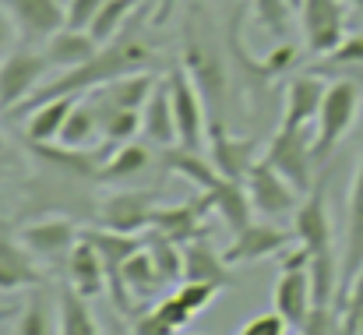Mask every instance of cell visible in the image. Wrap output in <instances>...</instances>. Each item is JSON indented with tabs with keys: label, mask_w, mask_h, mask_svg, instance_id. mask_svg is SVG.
<instances>
[{
	"label": "cell",
	"mask_w": 363,
	"mask_h": 335,
	"mask_svg": "<svg viewBox=\"0 0 363 335\" xmlns=\"http://www.w3.org/2000/svg\"><path fill=\"white\" fill-rule=\"evenodd\" d=\"M141 21H145V14H134V18L123 25V32L117 39H110L106 46H99L85 64H78V67H71V71H60L53 82L39 85L25 103H18V106L11 110V116H28L35 106H43V103H50V99L85 96V92H96V89L117 82L123 75L152 71V67L159 64V57H155L152 43L141 39Z\"/></svg>",
	"instance_id": "1"
},
{
	"label": "cell",
	"mask_w": 363,
	"mask_h": 335,
	"mask_svg": "<svg viewBox=\"0 0 363 335\" xmlns=\"http://www.w3.org/2000/svg\"><path fill=\"white\" fill-rule=\"evenodd\" d=\"M339 78L328 82L325 103L314 123V166H325L332 159V152L339 148V141L350 134V127L360 116L363 103V67H346L335 71Z\"/></svg>",
	"instance_id": "2"
},
{
	"label": "cell",
	"mask_w": 363,
	"mask_h": 335,
	"mask_svg": "<svg viewBox=\"0 0 363 335\" xmlns=\"http://www.w3.org/2000/svg\"><path fill=\"white\" fill-rule=\"evenodd\" d=\"M264 163H272L300 194H307L314 187V127H286L279 123V131L272 134L268 148H264Z\"/></svg>",
	"instance_id": "3"
},
{
	"label": "cell",
	"mask_w": 363,
	"mask_h": 335,
	"mask_svg": "<svg viewBox=\"0 0 363 335\" xmlns=\"http://www.w3.org/2000/svg\"><path fill=\"white\" fill-rule=\"evenodd\" d=\"M243 187H247L254 212H261L264 219H293L300 209V198H296L300 191L264 159L250 166V173L243 177Z\"/></svg>",
	"instance_id": "4"
},
{
	"label": "cell",
	"mask_w": 363,
	"mask_h": 335,
	"mask_svg": "<svg viewBox=\"0 0 363 335\" xmlns=\"http://www.w3.org/2000/svg\"><path fill=\"white\" fill-rule=\"evenodd\" d=\"M191 75V82L198 85L208 116H223V96H226V67L219 60V53L194 35V28H187V43H184V60H180Z\"/></svg>",
	"instance_id": "5"
},
{
	"label": "cell",
	"mask_w": 363,
	"mask_h": 335,
	"mask_svg": "<svg viewBox=\"0 0 363 335\" xmlns=\"http://www.w3.org/2000/svg\"><path fill=\"white\" fill-rule=\"evenodd\" d=\"M350 4L346 0H303L300 4V21H303V39L307 50L318 57H328L339 50V43L346 39V25H350Z\"/></svg>",
	"instance_id": "6"
},
{
	"label": "cell",
	"mask_w": 363,
	"mask_h": 335,
	"mask_svg": "<svg viewBox=\"0 0 363 335\" xmlns=\"http://www.w3.org/2000/svg\"><path fill=\"white\" fill-rule=\"evenodd\" d=\"M166 82H169V96H173V113H177V145L184 148H201L205 145V103H201V92L198 85L191 82L187 67L184 64H173L166 71Z\"/></svg>",
	"instance_id": "7"
},
{
	"label": "cell",
	"mask_w": 363,
	"mask_h": 335,
	"mask_svg": "<svg viewBox=\"0 0 363 335\" xmlns=\"http://www.w3.org/2000/svg\"><path fill=\"white\" fill-rule=\"evenodd\" d=\"M50 71V60L43 50H18L7 53L0 64V110H14L18 103H25L39 85L43 75Z\"/></svg>",
	"instance_id": "8"
},
{
	"label": "cell",
	"mask_w": 363,
	"mask_h": 335,
	"mask_svg": "<svg viewBox=\"0 0 363 335\" xmlns=\"http://www.w3.org/2000/svg\"><path fill=\"white\" fill-rule=\"evenodd\" d=\"M293 236L314 254H328L332 251V216H328V177L321 173L318 184L307 191V198L300 202L296 216H293Z\"/></svg>",
	"instance_id": "9"
},
{
	"label": "cell",
	"mask_w": 363,
	"mask_h": 335,
	"mask_svg": "<svg viewBox=\"0 0 363 335\" xmlns=\"http://www.w3.org/2000/svg\"><path fill=\"white\" fill-rule=\"evenodd\" d=\"M254 152L257 138H237L226 131L223 116H208V159L226 180H243L250 173V166L257 163Z\"/></svg>",
	"instance_id": "10"
},
{
	"label": "cell",
	"mask_w": 363,
	"mask_h": 335,
	"mask_svg": "<svg viewBox=\"0 0 363 335\" xmlns=\"http://www.w3.org/2000/svg\"><path fill=\"white\" fill-rule=\"evenodd\" d=\"M39 282H43V272L35 268V254L0 219V293L35 290Z\"/></svg>",
	"instance_id": "11"
},
{
	"label": "cell",
	"mask_w": 363,
	"mask_h": 335,
	"mask_svg": "<svg viewBox=\"0 0 363 335\" xmlns=\"http://www.w3.org/2000/svg\"><path fill=\"white\" fill-rule=\"evenodd\" d=\"M99 223L117 233H145L155 223V194L152 191H121L103 202Z\"/></svg>",
	"instance_id": "12"
},
{
	"label": "cell",
	"mask_w": 363,
	"mask_h": 335,
	"mask_svg": "<svg viewBox=\"0 0 363 335\" xmlns=\"http://www.w3.org/2000/svg\"><path fill=\"white\" fill-rule=\"evenodd\" d=\"M350 219H346V251L339 261V297L350 290V282L357 279L363 268V152L353 173V187H350Z\"/></svg>",
	"instance_id": "13"
},
{
	"label": "cell",
	"mask_w": 363,
	"mask_h": 335,
	"mask_svg": "<svg viewBox=\"0 0 363 335\" xmlns=\"http://www.w3.org/2000/svg\"><path fill=\"white\" fill-rule=\"evenodd\" d=\"M64 265H67V286H71L74 293H82V297L96 300L103 290H110L103 254H99V247H96L85 233L78 236V243L71 247V254L64 258Z\"/></svg>",
	"instance_id": "14"
},
{
	"label": "cell",
	"mask_w": 363,
	"mask_h": 335,
	"mask_svg": "<svg viewBox=\"0 0 363 335\" xmlns=\"http://www.w3.org/2000/svg\"><path fill=\"white\" fill-rule=\"evenodd\" d=\"M289 247V233L272 223H250L240 233H233V243L223 251V258L230 265H250L261 258H275Z\"/></svg>",
	"instance_id": "15"
},
{
	"label": "cell",
	"mask_w": 363,
	"mask_h": 335,
	"mask_svg": "<svg viewBox=\"0 0 363 335\" xmlns=\"http://www.w3.org/2000/svg\"><path fill=\"white\" fill-rule=\"evenodd\" d=\"M275 311L289 322V329H303L314 311V293H311V272L307 268H282L275 279Z\"/></svg>",
	"instance_id": "16"
},
{
	"label": "cell",
	"mask_w": 363,
	"mask_h": 335,
	"mask_svg": "<svg viewBox=\"0 0 363 335\" xmlns=\"http://www.w3.org/2000/svg\"><path fill=\"white\" fill-rule=\"evenodd\" d=\"M21 39H50L67 25V7L60 0H4Z\"/></svg>",
	"instance_id": "17"
},
{
	"label": "cell",
	"mask_w": 363,
	"mask_h": 335,
	"mask_svg": "<svg viewBox=\"0 0 363 335\" xmlns=\"http://www.w3.org/2000/svg\"><path fill=\"white\" fill-rule=\"evenodd\" d=\"M184 251V279H194V282H212V286H233V275H230V261L212 247L208 233H198L191 236L187 243H180Z\"/></svg>",
	"instance_id": "18"
},
{
	"label": "cell",
	"mask_w": 363,
	"mask_h": 335,
	"mask_svg": "<svg viewBox=\"0 0 363 335\" xmlns=\"http://www.w3.org/2000/svg\"><path fill=\"white\" fill-rule=\"evenodd\" d=\"M325 92H328V82L318 71L293 78L289 89H286L282 123L286 127H314L318 123V113H321V103H325Z\"/></svg>",
	"instance_id": "19"
},
{
	"label": "cell",
	"mask_w": 363,
	"mask_h": 335,
	"mask_svg": "<svg viewBox=\"0 0 363 335\" xmlns=\"http://www.w3.org/2000/svg\"><path fill=\"white\" fill-rule=\"evenodd\" d=\"M18 236H21V243L35 258H67L82 233H78V226L71 223V219L53 216V219H39V223L25 226Z\"/></svg>",
	"instance_id": "20"
},
{
	"label": "cell",
	"mask_w": 363,
	"mask_h": 335,
	"mask_svg": "<svg viewBox=\"0 0 363 335\" xmlns=\"http://www.w3.org/2000/svg\"><path fill=\"white\" fill-rule=\"evenodd\" d=\"M141 134L159 145V148H169L177 145V113H173V96H169V82L159 78V85L152 89L148 103L141 106Z\"/></svg>",
	"instance_id": "21"
},
{
	"label": "cell",
	"mask_w": 363,
	"mask_h": 335,
	"mask_svg": "<svg viewBox=\"0 0 363 335\" xmlns=\"http://www.w3.org/2000/svg\"><path fill=\"white\" fill-rule=\"evenodd\" d=\"M96 50H99L96 35L89 28H71V25H64L60 32H53L46 39V46H43L50 67H57V71H71V67L85 64Z\"/></svg>",
	"instance_id": "22"
},
{
	"label": "cell",
	"mask_w": 363,
	"mask_h": 335,
	"mask_svg": "<svg viewBox=\"0 0 363 335\" xmlns=\"http://www.w3.org/2000/svg\"><path fill=\"white\" fill-rule=\"evenodd\" d=\"M155 85H159V78L152 71H138V75H123L96 92H85V96H92L99 106H110V110H141Z\"/></svg>",
	"instance_id": "23"
},
{
	"label": "cell",
	"mask_w": 363,
	"mask_h": 335,
	"mask_svg": "<svg viewBox=\"0 0 363 335\" xmlns=\"http://www.w3.org/2000/svg\"><path fill=\"white\" fill-rule=\"evenodd\" d=\"M162 166L169 170V173H177V177H184V180H191L201 194L205 191H212V187H219L226 177L216 170V163L212 159H205L201 155V148H184V145H169L166 152H162Z\"/></svg>",
	"instance_id": "24"
},
{
	"label": "cell",
	"mask_w": 363,
	"mask_h": 335,
	"mask_svg": "<svg viewBox=\"0 0 363 335\" xmlns=\"http://www.w3.org/2000/svg\"><path fill=\"white\" fill-rule=\"evenodd\" d=\"M201 198H205V209H208V212H216L223 223L230 226V233H240L243 226L254 223V219H250L254 205H250V198H247L243 180H223L219 187L205 191Z\"/></svg>",
	"instance_id": "25"
},
{
	"label": "cell",
	"mask_w": 363,
	"mask_h": 335,
	"mask_svg": "<svg viewBox=\"0 0 363 335\" xmlns=\"http://www.w3.org/2000/svg\"><path fill=\"white\" fill-rule=\"evenodd\" d=\"M205 212H208V209H205V198L198 194V198L184 202L180 209H177V205H173V209H155V223H152V229L166 233V236L177 240V243H187L191 236L208 233V226H201Z\"/></svg>",
	"instance_id": "26"
},
{
	"label": "cell",
	"mask_w": 363,
	"mask_h": 335,
	"mask_svg": "<svg viewBox=\"0 0 363 335\" xmlns=\"http://www.w3.org/2000/svg\"><path fill=\"white\" fill-rule=\"evenodd\" d=\"M121 282L138 304L148 300L152 293L166 290V282H162V275H159V268H155V258H152V251H148L145 243L121 265Z\"/></svg>",
	"instance_id": "27"
},
{
	"label": "cell",
	"mask_w": 363,
	"mask_h": 335,
	"mask_svg": "<svg viewBox=\"0 0 363 335\" xmlns=\"http://www.w3.org/2000/svg\"><path fill=\"white\" fill-rule=\"evenodd\" d=\"M74 99H78V96H60V99H50V103L35 106V110L28 113V120H25V138H28L32 145L60 141L64 120H67V113L74 106Z\"/></svg>",
	"instance_id": "28"
},
{
	"label": "cell",
	"mask_w": 363,
	"mask_h": 335,
	"mask_svg": "<svg viewBox=\"0 0 363 335\" xmlns=\"http://www.w3.org/2000/svg\"><path fill=\"white\" fill-rule=\"evenodd\" d=\"M99 110L92 103V96H78L74 106L64 120V131H60V145L64 148H85L96 134H99Z\"/></svg>",
	"instance_id": "29"
},
{
	"label": "cell",
	"mask_w": 363,
	"mask_h": 335,
	"mask_svg": "<svg viewBox=\"0 0 363 335\" xmlns=\"http://www.w3.org/2000/svg\"><path fill=\"white\" fill-rule=\"evenodd\" d=\"M152 163V155H148V148L145 145H138V141H127L121 145L103 166H99V173H96V180L99 184H117V180H130V177H138L145 166Z\"/></svg>",
	"instance_id": "30"
},
{
	"label": "cell",
	"mask_w": 363,
	"mask_h": 335,
	"mask_svg": "<svg viewBox=\"0 0 363 335\" xmlns=\"http://www.w3.org/2000/svg\"><path fill=\"white\" fill-rule=\"evenodd\" d=\"M57 311H60V335H103L96 325L92 307H89V297L74 293L71 286L60 293Z\"/></svg>",
	"instance_id": "31"
},
{
	"label": "cell",
	"mask_w": 363,
	"mask_h": 335,
	"mask_svg": "<svg viewBox=\"0 0 363 335\" xmlns=\"http://www.w3.org/2000/svg\"><path fill=\"white\" fill-rule=\"evenodd\" d=\"M57 332H60V311L53 314L50 300L43 293H32L28 304L21 307V314H18L14 335H57Z\"/></svg>",
	"instance_id": "32"
},
{
	"label": "cell",
	"mask_w": 363,
	"mask_h": 335,
	"mask_svg": "<svg viewBox=\"0 0 363 335\" xmlns=\"http://www.w3.org/2000/svg\"><path fill=\"white\" fill-rule=\"evenodd\" d=\"M134 7H138V0H103V7H99V14L92 18V25H89V32L96 35V43L99 46H106L110 39H117L123 32V25L134 18Z\"/></svg>",
	"instance_id": "33"
},
{
	"label": "cell",
	"mask_w": 363,
	"mask_h": 335,
	"mask_svg": "<svg viewBox=\"0 0 363 335\" xmlns=\"http://www.w3.org/2000/svg\"><path fill=\"white\" fill-rule=\"evenodd\" d=\"M96 103V99H92ZM96 110H99V127H103V138L110 141V145H127V141H134V134H141V110H110V106H99L96 103Z\"/></svg>",
	"instance_id": "34"
},
{
	"label": "cell",
	"mask_w": 363,
	"mask_h": 335,
	"mask_svg": "<svg viewBox=\"0 0 363 335\" xmlns=\"http://www.w3.org/2000/svg\"><path fill=\"white\" fill-rule=\"evenodd\" d=\"M250 7H254V18H257V25L264 28V32H272L275 39H286V32H289V0H250Z\"/></svg>",
	"instance_id": "35"
},
{
	"label": "cell",
	"mask_w": 363,
	"mask_h": 335,
	"mask_svg": "<svg viewBox=\"0 0 363 335\" xmlns=\"http://www.w3.org/2000/svg\"><path fill=\"white\" fill-rule=\"evenodd\" d=\"M346 67H363V32L346 35L339 43V50L325 57V64L318 67V75H335V71H346Z\"/></svg>",
	"instance_id": "36"
},
{
	"label": "cell",
	"mask_w": 363,
	"mask_h": 335,
	"mask_svg": "<svg viewBox=\"0 0 363 335\" xmlns=\"http://www.w3.org/2000/svg\"><path fill=\"white\" fill-rule=\"evenodd\" d=\"M342 300V325H339V335H357V322L363 314V268L357 272V279L350 282V290L339 297Z\"/></svg>",
	"instance_id": "37"
},
{
	"label": "cell",
	"mask_w": 363,
	"mask_h": 335,
	"mask_svg": "<svg viewBox=\"0 0 363 335\" xmlns=\"http://www.w3.org/2000/svg\"><path fill=\"white\" fill-rule=\"evenodd\" d=\"M173 293H177V297H180V300H184V304H187L194 314H198V311H205V307L216 300L219 286H212V282H194V279H184V282L173 290Z\"/></svg>",
	"instance_id": "38"
},
{
	"label": "cell",
	"mask_w": 363,
	"mask_h": 335,
	"mask_svg": "<svg viewBox=\"0 0 363 335\" xmlns=\"http://www.w3.org/2000/svg\"><path fill=\"white\" fill-rule=\"evenodd\" d=\"M152 311H155V314H159V318H162L166 325H173V329H184V325H187V322L194 318V311H191V307H187V304H184V300L177 297V293L162 297V300H159V304H155Z\"/></svg>",
	"instance_id": "39"
},
{
	"label": "cell",
	"mask_w": 363,
	"mask_h": 335,
	"mask_svg": "<svg viewBox=\"0 0 363 335\" xmlns=\"http://www.w3.org/2000/svg\"><path fill=\"white\" fill-rule=\"evenodd\" d=\"M286 329H289V322L279 311H268V314H254L240 329V335H286Z\"/></svg>",
	"instance_id": "40"
},
{
	"label": "cell",
	"mask_w": 363,
	"mask_h": 335,
	"mask_svg": "<svg viewBox=\"0 0 363 335\" xmlns=\"http://www.w3.org/2000/svg\"><path fill=\"white\" fill-rule=\"evenodd\" d=\"M99 7H103V0H71L67 4V25L71 28H89L92 18L99 14Z\"/></svg>",
	"instance_id": "41"
},
{
	"label": "cell",
	"mask_w": 363,
	"mask_h": 335,
	"mask_svg": "<svg viewBox=\"0 0 363 335\" xmlns=\"http://www.w3.org/2000/svg\"><path fill=\"white\" fill-rule=\"evenodd\" d=\"M130 329H134V335H177V329H173V325H166V322H162L155 311H148V314H138Z\"/></svg>",
	"instance_id": "42"
},
{
	"label": "cell",
	"mask_w": 363,
	"mask_h": 335,
	"mask_svg": "<svg viewBox=\"0 0 363 335\" xmlns=\"http://www.w3.org/2000/svg\"><path fill=\"white\" fill-rule=\"evenodd\" d=\"M14 39H18V25H14V18H11L7 4L0 0V64H4V57L11 53Z\"/></svg>",
	"instance_id": "43"
},
{
	"label": "cell",
	"mask_w": 363,
	"mask_h": 335,
	"mask_svg": "<svg viewBox=\"0 0 363 335\" xmlns=\"http://www.w3.org/2000/svg\"><path fill=\"white\" fill-rule=\"evenodd\" d=\"M177 4H180V0H159V4H155V14H152V25H155V28H162V25L173 18Z\"/></svg>",
	"instance_id": "44"
},
{
	"label": "cell",
	"mask_w": 363,
	"mask_h": 335,
	"mask_svg": "<svg viewBox=\"0 0 363 335\" xmlns=\"http://www.w3.org/2000/svg\"><path fill=\"white\" fill-rule=\"evenodd\" d=\"M103 335H134V329H127V325H121V322H110V325L103 329Z\"/></svg>",
	"instance_id": "45"
},
{
	"label": "cell",
	"mask_w": 363,
	"mask_h": 335,
	"mask_svg": "<svg viewBox=\"0 0 363 335\" xmlns=\"http://www.w3.org/2000/svg\"><path fill=\"white\" fill-rule=\"evenodd\" d=\"M7 173H11V163H7V152H0V184L7 180Z\"/></svg>",
	"instance_id": "46"
},
{
	"label": "cell",
	"mask_w": 363,
	"mask_h": 335,
	"mask_svg": "<svg viewBox=\"0 0 363 335\" xmlns=\"http://www.w3.org/2000/svg\"><path fill=\"white\" fill-rule=\"evenodd\" d=\"M346 4H350V7L357 11V14H363V0H346Z\"/></svg>",
	"instance_id": "47"
},
{
	"label": "cell",
	"mask_w": 363,
	"mask_h": 335,
	"mask_svg": "<svg viewBox=\"0 0 363 335\" xmlns=\"http://www.w3.org/2000/svg\"><path fill=\"white\" fill-rule=\"evenodd\" d=\"M357 335H363V314H360V322H357Z\"/></svg>",
	"instance_id": "48"
},
{
	"label": "cell",
	"mask_w": 363,
	"mask_h": 335,
	"mask_svg": "<svg viewBox=\"0 0 363 335\" xmlns=\"http://www.w3.org/2000/svg\"><path fill=\"white\" fill-rule=\"evenodd\" d=\"M0 152H7V145H4V138H0Z\"/></svg>",
	"instance_id": "49"
}]
</instances>
